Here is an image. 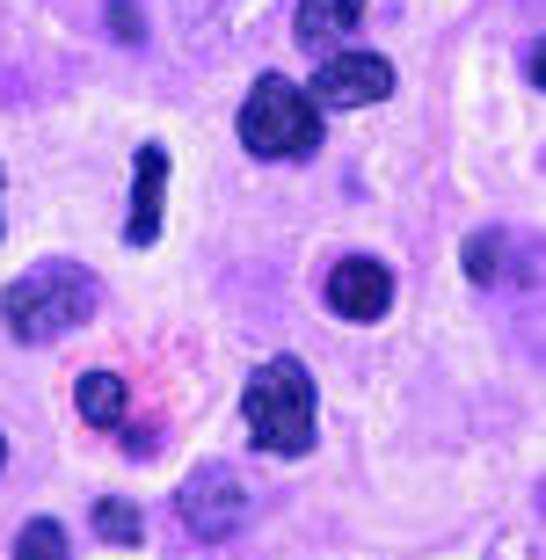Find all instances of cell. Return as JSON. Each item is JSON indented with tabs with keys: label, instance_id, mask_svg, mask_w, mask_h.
I'll list each match as a JSON object with an SVG mask.
<instances>
[{
	"label": "cell",
	"instance_id": "obj_1",
	"mask_svg": "<svg viewBox=\"0 0 546 560\" xmlns=\"http://www.w3.org/2000/svg\"><path fill=\"white\" fill-rule=\"evenodd\" d=\"M241 416H248V436L270 458H299L314 452V378L299 357H270L248 372V394H241Z\"/></svg>",
	"mask_w": 546,
	"mask_h": 560
},
{
	"label": "cell",
	"instance_id": "obj_2",
	"mask_svg": "<svg viewBox=\"0 0 546 560\" xmlns=\"http://www.w3.org/2000/svg\"><path fill=\"white\" fill-rule=\"evenodd\" d=\"M95 313V277L81 262H37L22 270L15 284L0 291V320L15 342H51V335H73Z\"/></svg>",
	"mask_w": 546,
	"mask_h": 560
},
{
	"label": "cell",
	"instance_id": "obj_3",
	"mask_svg": "<svg viewBox=\"0 0 546 560\" xmlns=\"http://www.w3.org/2000/svg\"><path fill=\"white\" fill-rule=\"evenodd\" d=\"M241 145L263 153V161H306L321 145V109L306 103V88L263 73L248 88V103H241Z\"/></svg>",
	"mask_w": 546,
	"mask_h": 560
},
{
	"label": "cell",
	"instance_id": "obj_4",
	"mask_svg": "<svg viewBox=\"0 0 546 560\" xmlns=\"http://www.w3.org/2000/svg\"><path fill=\"white\" fill-rule=\"evenodd\" d=\"M175 517H183L189 539H233L241 517H248V488H241L233 466H197L175 495Z\"/></svg>",
	"mask_w": 546,
	"mask_h": 560
},
{
	"label": "cell",
	"instance_id": "obj_5",
	"mask_svg": "<svg viewBox=\"0 0 546 560\" xmlns=\"http://www.w3.org/2000/svg\"><path fill=\"white\" fill-rule=\"evenodd\" d=\"M379 95H394V66L379 59V51H328L306 88V103L314 109H364Z\"/></svg>",
	"mask_w": 546,
	"mask_h": 560
},
{
	"label": "cell",
	"instance_id": "obj_6",
	"mask_svg": "<svg viewBox=\"0 0 546 560\" xmlns=\"http://www.w3.org/2000/svg\"><path fill=\"white\" fill-rule=\"evenodd\" d=\"M328 306L342 313V320H379V313L394 306V270L386 262H372V255H350V262H336L328 270Z\"/></svg>",
	"mask_w": 546,
	"mask_h": 560
},
{
	"label": "cell",
	"instance_id": "obj_7",
	"mask_svg": "<svg viewBox=\"0 0 546 560\" xmlns=\"http://www.w3.org/2000/svg\"><path fill=\"white\" fill-rule=\"evenodd\" d=\"M161 205H169V153L147 145V153L131 161V211H125V241H131V248H153Z\"/></svg>",
	"mask_w": 546,
	"mask_h": 560
},
{
	"label": "cell",
	"instance_id": "obj_8",
	"mask_svg": "<svg viewBox=\"0 0 546 560\" xmlns=\"http://www.w3.org/2000/svg\"><path fill=\"white\" fill-rule=\"evenodd\" d=\"M358 22H364V0H299L292 30H299V44H306V51H321V59H328V51L358 30Z\"/></svg>",
	"mask_w": 546,
	"mask_h": 560
},
{
	"label": "cell",
	"instance_id": "obj_9",
	"mask_svg": "<svg viewBox=\"0 0 546 560\" xmlns=\"http://www.w3.org/2000/svg\"><path fill=\"white\" fill-rule=\"evenodd\" d=\"M125 408L131 400H125V378L117 372H88L81 378V416L95 422V430H125Z\"/></svg>",
	"mask_w": 546,
	"mask_h": 560
},
{
	"label": "cell",
	"instance_id": "obj_10",
	"mask_svg": "<svg viewBox=\"0 0 546 560\" xmlns=\"http://www.w3.org/2000/svg\"><path fill=\"white\" fill-rule=\"evenodd\" d=\"M95 532H103V539H117V546H139L147 539V524H139V510H131V502H95Z\"/></svg>",
	"mask_w": 546,
	"mask_h": 560
},
{
	"label": "cell",
	"instance_id": "obj_11",
	"mask_svg": "<svg viewBox=\"0 0 546 560\" xmlns=\"http://www.w3.org/2000/svg\"><path fill=\"white\" fill-rule=\"evenodd\" d=\"M15 560H66V532H59L51 517L22 524V539H15Z\"/></svg>",
	"mask_w": 546,
	"mask_h": 560
},
{
	"label": "cell",
	"instance_id": "obj_12",
	"mask_svg": "<svg viewBox=\"0 0 546 560\" xmlns=\"http://www.w3.org/2000/svg\"><path fill=\"white\" fill-rule=\"evenodd\" d=\"M466 270L488 284V277H496V241H474V248H466Z\"/></svg>",
	"mask_w": 546,
	"mask_h": 560
},
{
	"label": "cell",
	"instance_id": "obj_13",
	"mask_svg": "<svg viewBox=\"0 0 546 560\" xmlns=\"http://www.w3.org/2000/svg\"><path fill=\"white\" fill-rule=\"evenodd\" d=\"M0 466H8V436H0Z\"/></svg>",
	"mask_w": 546,
	"mask_h": 560
},
{
	"label": "cell",
	"instance_id": "obj_14",
	"mask_svg": "<svg viewBox=\"0 0 546 560\" xmlns=\"http://www.w3.org/2000/svg\"><path fill=\"white\" fill-rule=\"evenodd\" d=\"M0 233H8V226H0Z\"/></svg>",
	"mask_w": 546,
	"mask_h": 560
}]
</instances>
